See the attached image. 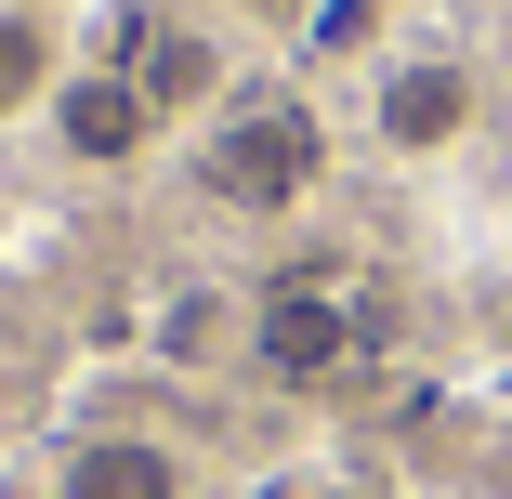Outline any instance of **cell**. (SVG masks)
Listing matches in <instances>:
<instances>
[{
    "mask_svg": "<svg viewBox=\"0 0 512 499\" xmlns=\"http://www.w3.org/2000/svg\"><path fill=\"white\" fill-rule=\"evenodd\" d=\"M316 171H329V119L302 106V92H237V106L211 119V145H197V184H211L224 211H250V224L302 211Z\"/></svg>",
    "mask_w": 512,
    "mask_h": 499,
    "instance_id": "1",
    "label": "cell"
},
{
    "mask_svg": "<svg viewBox=\"0 0 512 499\" xmlns=\"http://www.w3.org/2000/svg\"><path fill=\"white\" fill-rule=\"evenodd\" d=\"M355 342H368V316H355L342 276H276L263 303H250V355H263V381H342Z\"/></svg>",
    "mask_w": 512,
    "mask_h": 499,
    "instance_id": "2",
    "label": "cell"
},
{
    "mask_svg": "<svg viewBox=\"0 0 512 499\" xmlns=\"http://www.w3.org/2000/svg\"><path fill=\"white\" fill-rule=\"evenodd\" d=\"M368 119H381L394 158H447V145L473 132V66H460V53H394Z\"/></svg>",
    "mask_w": 512,
    "mask_h": 499,
    "instance_id": "3",
    "label": "cell"
},
{
    "mask_svg": "<svg viewBox=\"0 0 512 499\" xmlns=\"http://www.w3.org/2000/svg\"><path fill=\"white\" fill-rule=\"evenodd\" d=\"M53 145L79 158V171H119V158H145V132H158V106H145V79L132 66H79V79H53Z\"/></svg>",
    "mask_w": 512,
    "mask_h": 499,
    "instance_id": "4",
    "label": "cell"
},
{
    "mask_svg": "<svg viewBox=\"0 0 512 499\" xmlns=\"http://www.w3.org/2000/svg\"><path fill=\"white\" fill-rule=\"evenodd\" d=\"M53 499H197V486H184V460L158 434H79L66 473H53Z\"/></svg>",
    "mask_w": 512,
    "mask_h": 499,
    "instance_id": "5",
    "label": "cell"
},
{
    "mask_svg": "<svg viewBox=\"0 0 512 499\" xmlns=\"http://www.w3.org/2000/svg\"><path fill=\"white\" fill-rule=\"evenodd\" d=\"M53 79H66V66H53V27L27 14V0H0V119H40Z\"/></svg>",
    "mask_w": 512,
    "mask_h": 499,
    "instance_id": "6",
    "label": "cell"
},
{
    "mask_svg": "<svg viewBox=\"0 0 512 499\" xmlns=\"http://www.w3.org/2000/svg\"><path fill=\"white\" fill-rule=\"evenodd\" d=\"M132 79H145V106H158V119H171V106H211V40H184V27H171Z\"/></svg>",
    "mask_w": 512,
    "mask_h": 499,
    "instance_id": "7",
    "label": "cell"
},
{
    "mask_svg": "<svg viewBox=\"0 0 512 499\" xmlns=\"http://www.w3.org/2000/svg\"><path fill=\"white\" fill-rule=\"evenodd\" d=\"M316 499H394V486H368V473H329V486H316Z\"/></svg>",
    "mask_w": 512,
    "mask_h": 499,
    "instance_id": "8",
    "label": "cell"
},
{
    "mask_svg": "<svg viewBox=\"0 0 512 499\" xmlns=\"http://www.w3.org/2000/svg\"><path fill=\"white\" fill-rule=\"evenodd\" d=\"M237 14H316V0H237Z\"/></svg>",
    "mask_w": 512,
    "mask_h": 499,
    "instance_id": "9",
    "label": "cell"
}]
</instances>
